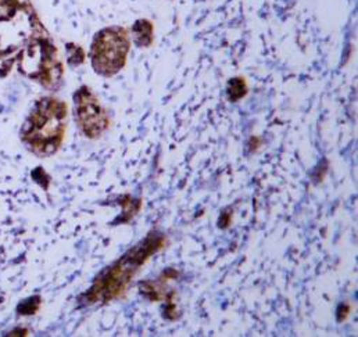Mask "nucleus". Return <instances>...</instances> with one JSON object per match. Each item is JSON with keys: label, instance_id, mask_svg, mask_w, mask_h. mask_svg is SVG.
<instances>
[{"label": "nucleus", "instance_id": "1", "mask_svg": "<svg viewBox=\"0 0 358 337\" xmlns=\"http://www.w3.org/2000/svg\"><path fill=\"white\" fill-rule=\"evenodd\" d=\"M167 242L169 239L163 232H149L145 239L138 242L100 273L90 289V304L110 303L125 296L142 266L152 255L162 252L167 246Z\"/></svg>", "mask_w": 358, "mask_h": 337}, {"label": "nucleus", "instance_id": "2", "mask_svg": "<svg viewBox=\"0 0 358 337\" xmlns=\"http://www.w3.org/2000/svg\"><path fill=\"white\" fill-rule=\"evenodd\" d=\"M129 31L121 25H113L96 34L90 60L93 70L106 78L117 76L125 66L131 52Z\"/></svg>", "mask_w": 358, "mask_h": 337}, {"label": "nucleus", "instance_id": "3", "mask_svg": "<svg viewBox=\"0 0 358 337\" xmlns=\"http://www.w3.org/2000/svg\"><path fill=\"white\" fill-rule=\"evenodd\" d=\"M76 117L85 136L100 138L110 128V117L97 97L84 86L76 94Z\"/></svg>", "mask_w": 358, "mask_h": 337}, {"label": "nucleus", "instance_id": "4", "mask_svg": "<svg viewBox=\"0 0 358 337\" xmlns=\"http://www.w3.org/2000/svg\"><path fill=\"white\" fill-rule=\"evenodd\" d=\"M178 276L179 272L177 269H164L157 279L142 280L139 283V292L143 297H146L150 301H163L166 303V306L176 304V290H171L169 287V283L171 280H176Z\"/></svg>", "mask_w": 358, "mask_h": 337}, {"label": "nucleus", "instance_id": "5", "mask_svg": "<svg viewBox=\"0 0 358 337\" xmlns=\"http://www.w3.org/2000/svg\"><path fill=\"white\" fill-rule=\"evenodd\" d=\"M129 36L136 48L148 49L155 42V24L149 18H139L132 24Z\"/></svg>", "mask_w": 358, "mask_h": 337}, {"label": "nucleus", "instance_id": "6", "mask_svg": "<svg viewBox=\"0 0 358 337\" xmlns=\"http://www.w3.org/2000/svg\"><path fill=\"white\" fill-rule=\"evenodd\" d=\"M248 92H249V87L246 84V80L242 77L231 78L227 85V96H228V100L232 103L242 100L248 94Z\"/></svg>", "mask_w": 358, "mask_h": 337}]
</instances>
